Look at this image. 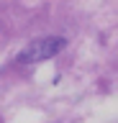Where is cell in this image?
<instances>
[{"mask_svg": "<svg viewBox=\"0 0 118 123\" xmlns=\"http://www.w3.org/2000/svg\"><path fill=\"white\" fill-rule=\"evenodd\" d=\"M62 49H64V38H41V41H33L28 49H23L18 62H41V59L54 56Z\"/></svg>", "mask_w": 118, "mask_h": 123, "instance_id": "6da1fadb", "label": "cell"}]
</instances>
